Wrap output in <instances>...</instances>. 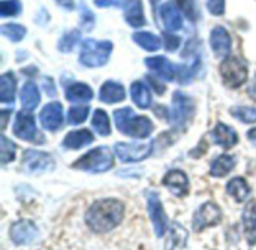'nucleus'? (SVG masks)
<instances>
[{"instance_id":"nucleus-1","label":"nucleus","mask_w":256,"mask_h":250,"mask_svg":"<svg viewBox=\"0 0 256 250\" xmlns=\"http://www.w3.org/2000/svg\"><path fill=\"white\" fill-rule=\"evenodd\" d=\"M124 216V206L118 200L105 198L93 202L86 213V224L94 232H108L120 225Z\"/></svg>"},{"instance_id":"nucleus-2","label":"nucleus","mask_w":256,"mask_h":250,"mask_svg":"<svg viewBox=\"0 0 256 250\" xmlns=\"http://www.w3.org/2000/svg\"><path fill=\"white\" fill-rule=\"evenodd\" d=\"M114 120H116L117 129L122 134L136 138V140H144V138L150 136V134L153 130V124H152L150 118L134 114V111L128 106L117 110L114 112Z\"/></svg>"},{"instance_id":"nucleus-3","label":"nucleus","mask_w":256,"mask_h":250,"mask_svg":"<svg viewBox=\"0 0 256 250\" xmlns=\"http://www.w3.org/2000/svg\"><path fill=\"white\" fill-rule=\"evenodd\" d=\"M111 51H112V44L108 40L86 39L81 44L80 62L88 68H99L108 62Z\"/></svg>"},{"instance_id":"nucleus-4","label":"nucleus","mask_w":256,"mask_h":250,"mask_svg":"<svg viewBox=\"0 0 256 250\" xmlns=\"http://www.w3.org/2000/svg\"><path fill=\"white\" fill-rule=\"evenodd\" d=\"M114 165L112 153L108 147H98L80 158L72 166L87 172H105Z\"/></svg>"},{"instance_id":"nucleus-5","label":"nucleus","mask_w":256,"mask_h":250,"mask_svg":"<svg viewBox=\"0 0 256 250\" xmlns=\"http://www.w3.org/2000/svg\"><path fill=\"white\" fill-rule=\"evenodd\" d=\"M220 74L228 87L237 88L248 80V66L238 57H228L220 66Z\"/></svg>"},{"instance_id":"nucleus-6","label":"nucleus","mask_w":256,"mask_h":250,"mask_svg":"<svg viewBox=\"0 0 256 250\" xmlns=\"http://www.w3.org/2000/svg\"><path fill=\"white\" fill-rule=\"evenodd\" d=\"M14 135L20 140L36 142V144H42L45 141L44 135L38 130L34 124L33 116L27 111H21L16 114L15 123H14Z\"/></svg>"},{"instance_id":"nucleus-7","label":"nucleus","mask_w":256,"mask_h":250,"mask_svg":"<svg viewBox=\"0 0 256 250\" xmlns=\"http://www.w3.org/2000/svg\"><path fill=\"white\" fill-rule=\"evenodd\" d=\"M192 112H194V100L183 92H176L172 94V105L170 111L172 124L177 128H183L189 122Z\"/></svg>"},{"instance_id":"nucleus-8","label":"nucleus","mask_w":256,"mask_h":250,"mask_svg":"<svg viewBox=\"0 0 256 250\" xmlns=\"http://www.w3.org/2000/svg\"><path fill=\"white\" fill-rule=\"evenodd\" d=\"M147 206H148V214L154 228L156 237H164L168 228V218L164 210V206L160 202V198L156 192H148L147 194Z\"/></svg>"},{"instance_id":"nucleus-9","label":"nucleus","mask_w":256,"mask_h":250,"mask_svg":"<svg viewBox=\"0 0 256 250\" xmlns=\"http://www.w3.org/2000/svg\"><path fill=\"white\" fill-rule=\"evenodd\" d=\"M116 154L122 162L130 164V162H140L146 158H148L153 152V144H128V142H117L114 147Z\"/></svg>"},{"instance_id":"nucleus-10","label":"nucleus","mask_w":256,"mask_h":250,"mask_svg":"<svg viewBox=\"0 0 256 250\" xmlns=\"http://www.w3.org/2000/svg\"><path fill=\"white\" fill-rule=\"evenodd\" d=\"M220 219H222L220 208L214 202H206L195 212L192 226L196 232H200L206 228L218 225L220 222Z\"/></svg>"},{"instance_id":"nucleus-11","label":"nucleus","mask_w":256,"mask_h":250,"mask_svg":"<svg viewBox=\"0 0 256 250\" xmlns=\"http://www.w3.org/2000/svg\"><path fill=\"white\" fill-rule=\"evenodd\" d=\"M22 170L30 174L44 172L54 168V160L48 153L39 150H26L22 154Z\"/></svg>"},{"instance_id":"nucleus-12","label":"nucleus","mask_w":256,"mask_h":250,"mask_svg":"<svg viewBox=\"0 0 256 250\" xmlns=\"http://www.w3.org/2000/svg\"><path fill=\"white\" fill-rule=\"evenodd\" d=\"M40 124L45 130L56 132L63 126V108L58 102H51L44 106L39 116Z\"/></svg>"},{"instance_id":"nucleus-13","label":"nucleus","mask_w":256,"mask_h":250,"mask_svg":"<svg viewBox=\"0 0 256 250\" xmlns=\"http://www.w3.org/2000/svg\"><path fill=\"white\" fill-rule=\"evenodd\" d=\"M9 236L16 246L30 244L38 237V228L30 220H18L10 226Z\"/></svg>"},{"instance_id":"nucleus-14","label":"nucleus","mask_w":256,"mask_h":250,"mask_svg":"<svg viewBox=\"0 0 256 250\" xmlns=\"http://www.w3.org/2000/svg\"><path fill=\"white\" fill-rule=\"evenodd\" d=\"M164 186L176 196H186L189 194V178L180 170H171L164 177Z\"/></svg>"},{"instance_id":"nucleus-15","label":"nucleus","mask_w":256,"mask_h":250,"mask_svg":"<svg viewBox=\"0 0 256 250\" xmlns=\"http://www.w3.org/2000/svg\"><path fill=\"white\" fill-rule=\"evenodd\" d=\"M146 64H147L148 69H152L153 72H156L160 78L168 80V81H172L176 78L177 72H178V68L174 66L168 58H165L162 56L146 58Z\"/></svg>"},{"instance_id":"nucleus-16","label":"nucleus","mask_w":256,"mask_h":250,"mask_svg":"<svg viewBox=\"0 0 256 250\" xmlns=\"http://www.w3.org/2000/svg\"><path fill=\"white\" fill-rule=\"evenodd\" d=\"M210 44L213 48V52L216 54V57H226L231 51V38L230 33L218 26L212 30V36H210Z\"/></svg>"},{"instance_id":"nucleus-17","label":"nucleus","mask_w":256,"mask_h":250,"mask_svg":"<svg viewBox=\"0 0 256 250\" xmlns=\"http://www.w3.org/2000/svg\"><path fill=\"white\" fill-rule=\"evenodd\" d=\"M124 18L126 21L138 28V27H142L146 24V16H144V10H142V3L141 0H126L124 6Z\"/></svg>"},{"instance_id":"nucleus-18","label":"nucleus","mask_w":256,"mask_h":250,"mask_svg":"<svg viewBox=\"0 0 256 250\" xmlns=\"http://www.w3.org/2000/svg\"><path fill=\"white\" fill-rule=\"evenodd\" d=\"M160 18H162L164 26H165L170 32L178 30V28H182V26H183L182 14H180V10L177 9V6H176L174 3H165V4L160 8Z\"/></svg>"},{"instance_id":"nucleus-19","label":"nucleus","mask_w":256,"mask_h":250,"mask_svg":"<svg viewBox=\"0 0 256 250\" xmlns=\"http://www.w3.org/2000/svg\"><path fill=\"white\" fill-rule=\"evenodd\" d=\"M99 99L105 104H117L124 99V88L116 81H106L100 87Z\"/></svg>"},{"instance_id":"nucleus-20","label":"nucleus","mask_w":256,"mask_h":250,"mask_svg":"<svg viewBox=\"0 0 256 250\" xmlns=\"http://www.w3.org/2000/svg\"><path fill=\"white\" fill-rule=\"evenodd\" d=\"M213 140L216 144H219L225 148L234 147L238 142V136H237L236 130L224 123H218L216 128L213 129Z\"/></svg>"},{"instance_id":"nucleus-21","label":"nucleus","mask_w":256,"mask_h":250,"mask_svg":"<svg viewBox=\"0 0 256 250\" xmlns=\"http://www.w3.org/2000/svg\"><path fill=\"white\" fill-rule=\"evenodd\" d=\"M243 225L248 243L250 246L256 244V201H252L246 206L243 213Z\"/></svg>"},{"instance_id":"nucleus-22","label":"nucleus","mask_w":256,"mask_h":250,"mask_svg":"<svg viewBox=\"0 0 256 250\" xmlns=\"http://www.w3.org/2000/svg\"><path fill=\"white\" fill-rule=\"evenodd\" d=\"M93 135L86 130V129H81V130H74V132H69L64 140H63V147L64 148H69V150H78L81 147H86L88 144L93 142Z\"/></svg>"},{"instance_id":"nucleus-23","label":"nucleus","mask_w":256,"mask_h":250,"mask_svg":"<svg viewBox=\"0 0 256 250\" xmlns=\"http://www.w3.org/2000/svg\"><path fill=\"white\" fill-rule=\"evenodd\" d=\"M236 166V159L234 156H230V154H222L219 158H216L213 162H212V166H210V174L213 177H225L228 176Z\"/></svg>"},{"instance_id":"nucleus-24","label":"nucleus","mask_w":256,"mask_h":250,"mask_svg":"<svg viewBox=\"0 0 256 250\" xmlns=\"http://www.w3.org/2000/svg\"><path fill=\"white\" fill-rule=\"evenodd\" d=\"M226 192L237 201V202H243L249 198L250 195V188L248 184V182L243 177H236L231 182H228L226 184Z\"/></svg>"},{"instance_id":"nucleus-25","label":"nucleus","mask_w":256,"mask_h":250,"mask_svg":"<svg viewBox=\"0 0 256 250\" xmlns=\"http://www.w3.org/2000/svg\"><path fill=\"white\" fill-rule=\"evenodd\" d=\"M93 98V92L87 84L75 82L66 88V99L70 102H90Z\"/></svg>"},{"instance_id":"nucleus-26","label":"nucleus","mask_w":256,"mask_h":250,"mask_svg":"<svg viewBox=\"0 0 256 250\" xmlns=\"http://www.w3.org/2000/svg\"><path fill=\"white\" fill-rule=\"evenodd\" d=\"M40 102V94H39V88L36 87L34 82H26L22 90H21V104L22 108L27 111L34 110Z\"/></svg>"},{"instance_id":"nucleus-27","label":"nucleus","mask_w":256,"mask_h":250,"mask_svg":"<svg viewBox=\"0 0 256 250\" xmlns=\"http://www.w3.org/2000/svg\"><path fill=\"white\" fill-rule=\"evenodd\" d=\"M15 88H16L15 76L10 72L3 74L2 78H0V100L3 104H14Z\"/></svg>"},{"instance_id":"nucleus-28","label":"nucleus","mask_w":256,"mask_h":250,"mask_svg":"<svg viewBox=\"0 0 256 250\" xmlns=\"http://www.w3.org/2000/svg\"><path fill=\"white\" fill-rule=\"evenodd\" d=\"M130 96L136 106L140 108H148L152 104V94L147 88V86L141 81H136L130 86Z\"/></svg>"},{"instance_id":"nucleus-29","label":"nucleus","mask_w":256,"mask_h":250,"mask_svg":"<svg viewBox=\"0 0 256 250\" xmlns=\"http://www.w3.org/2000/svg\"><path fill=\"white\" fill-rule=\"evenodd\" d=\"M132 38L146 51H158L160 48V45H162L160 38H158L156 34H153L150 32H138Z\"/></svg>"},{"instance_id":"nucleus-30","label":"nucleus","mask_w":256,"mask_h":250,"mask_svg":"<svg viewBox=\"0 0 256 250\" xmlns=\"http://www.w3.org/2000/svg\"><path fill=\"white\" fill-rule=\"evenodd\" d=\"M94 130L100 135V136H106L111 134V126H110V118L108 114L104 110H96L93 114V122H92Z\"/></svg>"},{"instance_id":"nucleus-31","label":"nucleus","mask_w":256,"mask_h":250,"mask_svg":"<svg viewBox=\"0 0 256 250\" xmlns=\"http://www.w3.org/2000/svg\"><path fill=\"white\" fill-rule=\"evenodd\" d=\"M80 36H81V34H80L78 30H69V32H66V33L62 36L60 42H58V50L63 51V52L72 51V50L75 48V45L78 44Z\"/></svg>"},{"instance_id":"nucleus-32","label":"nucleus","mask_w":256,"mask_h":250,"mask_svg":"<svg viewBox=\"0 0 256 250\" xmlns=\"http://www.w3.org/2000/svg\"><path fill=\"white\" fill-rule=\"evenodd\" d=\"M0 33L14 42H20L26 36V28L20 24H3L0 28Z\"/></svg>"},{"instance_id":"nucleus-33","label":"nucleus","mask_w":256,"mask_h":250,"mask_svg":"<svg viewBox=\"0 0 256 250\" xmlns=\"http://www.w3.org/2000/svg\"><path fill=\"white\" fill-rule=\"evenodd\" d=\"M21 12L20 0H2L0 3V15L2 16H15Z\"/></svg>"},{"instance_id":"nucleus-34","label":"nucleus","mask_w":256,"mask_h":250,"mask_svg":"<svg viewBox=\"0 0 256 250\" xmlns=\"http://www.w3.org/2000/svg\"><path fill=\"white\" fill-rule=\"evenodd\" d=\"M88 116V106H72L68 112V122L70 124L82 123Z\"/></svg>"},{"instance_id":"nucleus-35","label":"nucleus","mask_w":256,"mask_h":250,"mask_svg":"<svg viewBox=\"0 0 256 250\" xmlns=\"http://www.w3.org/2000/svg\"><path fill=\"white\" fill-rule=\"evenodd\" d=\"M180 10L190 20V21H196L198 20V6L195 0H177Z\"/></svg>"},{"instance_id":"nucleus-36","label":"nucleus","mask_w":256,"mask_h":250,"mask_svg":"<svg viewBox=\"0 0 256 250\" xmlns=\"http://www.w3.org/2000/svg\"><path fill=\"white\" fill-rule=\"evenodd\" d=\"M15 158V144L9 141L4 135H2V164L6 165L8 162L14 160Z\"/></svg>"},{"instance_id":"nucleus-37","label":"nucleus","mask_w":256,"mask_h":250,"mask_svg":"<svg viewBox=\"0 0 256 250\" xmlns=\"http://www.w3.org/2000/svg\"><path fill=\"white\" fill-rule=\"evenodd\" d=\"M232 114L243 123H255L256 122V108H249V106L234 108Z\"/></svg>"},{"instance_id":"nucleus-38","label":"nucleus","mask_w":256,"mask_h":250,"mask_svg":"<svg viewBox=\"0 0 256 250\" xmlns=\"http://www.w3.org/2000/svg\"><path fill=\"white\" fill-rule=\"evenodd\" d=\"M80 20H81V26H82L84 30L88 32V30L93 28V26H94V15H93V12L84 3L80 4Z\"/></svg>"},{"instance_id":"nucleus-39","label":"nucleus","mask_w":256,"mask_h":250,"mask_svg":"<svg viewBox=\"0 0 256 250\" xmlns=\"http://www.w3.org/2000/svg\"><path fill=\"white\" fill-rule=\"evenodd\" d=\"M207 8L213 15H222L225 12V0H207Z\"/></svg>"},{"instance_id":"nucleus-40","label":"nucleus","mask_w":256,"mask_h":250,"mask_svg":"<svg viewBox=\"0 0 256 250\" xmlns=\"http://www.w3.org/2000/svg\"><path fill=\"white\" fill-rule=\"evenodd\" d=\"M165 46L168 51H176L180 45V38L178 36H174V34H165Z\"/></svg>"},{"instance_id":"nucleus-41","label":"nucleus","mask_w":256,"mask_h":250,"mask_svg":"<svg viewBox=\"0 0 256 250\" xmlns=\"http://www.w3.org/2000/svg\"><path fill=\"white\" fill-rule=\"evenodd\" d=\"M124 3H126V0H94V4L99 8H111V6L123 8Z\"/></svg>"},{"instance_id":"nucleus-42","label":"nucleus","mask_w":256,"mask_h":250,"mask_svg":"<svg viewBox=\"0 0 256 250\" xmlns=\"http://www.w3.org/2000/svg\"><path fill=\"white\" fill-rule=\"evenodd\" d=\"M147 81L152 84V87H153V90L158 93V94H162L164 92H165V86L164 84H160L158 80H154L153 76H147Z\"/></svg>"},{"instance_id":"nucleus-43","label":"nucleus","mask_w":256,"mask_h":250,"mask_svg":"<svg viewBox=\"0 0 256 250\" xmlns=\"http://www.w3.org/2000/svg\"><path fill=\"white\" fill-rule=\"evenodd\" d=\"M44 88L48 96H56V87H54L51 78H44Z\"/></svg>"},{"instance_id":"nucleus-44","label":"nucleus","mask_w":256,"mask_h":250,"mask_svg":"<svg viewBox=\"0 0 256 250\" xmlns=\"http://www.w3.org/2000/svg\"><path fill=\"white\" fill-rule=\"evenodd\" d=\"M57 3L60 6H63L64 9H72L74 8V0H57Z\"/></svg>"},{"instance_id":"nucleus-45","label":"nucleus","mask_w":256,"mask_h":250,"mask_svg":"<svg viewBox=\"0 0 256 250\" xmlns=\"http://www.w3.org/2000/svg\"><path fill=\"white\" fill-rule=\"evenodd\" d=\"M8 117H9V111H8V110H3V111H2V130H4V128H6Z\"/></svg>"},{"instance_id":"nucleus-46","label":"nucleus","mask_w":256,"mask_h":250,"mask_svg":"<svg viewBox=\"0 0 256 250\" xmlns=\"http://www.w3.org/2000/svg\"><path fill=\"white\" fill-rule=\"evenodd\" d=\"M248 92H249V94L256 100V76L254 78V81H252V84H250V87H249Z\"/></svg>"},{"instance_id":"nucleus-47","label":"nucleus","mask_w":256,"mask_h":250,"mask_svg":"<svg viewBox=\"0 0 256 250\" xmlns=\"http://www.w3.org/2000/svg\"><path fill=\"white\" fill-rule=\"evenodd\" d=\"M248 138H249V141H250L252 144H255L256 146V128L248 132Z\"/></svg>"},{"instance_id":"nucleus-48","label":"nucleus","mask_w":256,"mask_h":250,"mask_svg":"<svg viewBox=\"0 0 256 250\" xmlns=\"http://www.w3.org/2000/svg\"><path fill=\"white\" fill-rule=\"evenodd\" d=\"M159 3V0H152V4H153V8H156V4Z\"/></svg>"}]
</instances>
